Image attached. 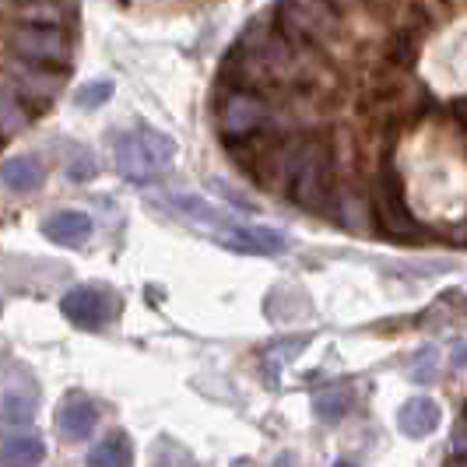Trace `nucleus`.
Here are the masks:
<instances>
[{
  "mask_svg": "<svg viewBox=\"0 0 467 467\" xmlns=\"http://www.w3.org/2000/svg\"><path fill=\"white\" fill-rule=\"evenodd\" d=\"M330 180H334V151L330 140L313 134L299 144L292 169H288V193L292 201L306 211H320L330 197Z\"/></svg>",
  "mask_w": 467,
  "mask_h": 467,
  "instance_id": "nucleus-1",
  "label": "nucleus"
},
{
  "mask_svg": "<svg viewBox=\"0 0 467 467\" xmlns=\"http://www.w3.org/2000/svg\"><path fill=\"white\" fill-rule=\"evenodd\" d=\"M176 159V140L162 130H134L117 140V169L123 180L151 183Z\"/></svg>",
  "mask_w": 467,
  "mask_h": 467,
  "instance_id": "nucleus-2",
  "label": "nucleus"
},
{
  "mask_svg": "<svg viewBox=\"0 0 467 467\" xmlns=\"http://www.w3.org/2000/svg\"><path fill=\"white\" fill-rule=\"evenodd\" d=\"M278 28L292 47H320L337 36V11L330 0H278Z\"/></svg>",
  "mask_w": 467,
  "mask_h": 467,
  "instance_id": "nucleus-3",
  "label": "nucleus"
},
{
  "mask_svg": "<svg viewBox=\"0 0 467 467\" xmlns=\"http://www.w3.org/2000/svg\"><path fill=\"white\" fill-rule=\"evenodd\" d=\"M239 53L254 70L267 74V78H292L296 70V57H292V43L281 36V28L271 25H250V32L239 39Z\"/></svg>",
  "mask_w": 467,
  "mask_h": 467,
  "instance_id": "nucleus-4",
  "label": "nucleus"
},
{
  "mask_svg": "<svg viewBox=\"0 0 467 467\" xmlns=\"http://www.w3.org/2000/svg\"><path fill=\"white\" fill-rule=\"evenodd\" d=\"M11 49L39 67H64L70 60L67 36L57 25H22L11 32Z\"/></svg>",
  "mask_w": 467,
  "mask_h": 467,
  "instance_id": "nucleus-5",
  "label": "nucleus"
},
{
  "mask_svg": "<svg viewBox=\"0 0 467 467\" xmlns=\"http://www.w3.org/2000/svg\"><path fill=\"white\" fill-rule=\"evenodd\" d=\"M373 197H376V222H379V229L387 235H394V239H415V235L421 233L390 165H383V172H379V180H376Z\"/></svg>",
  "mask_w": 467,
  "mask_h": 467,
  "instance_id": "nucleus-6",
  "label": "nucleus"
},
{
  "mask_svg": "<svg viewBox=\"0 0 467 467\" xmlns=\"http://www.w3.org/2000/svg\"><path fill=\"white\" fill-rule=\"evenodd\" d=\"M39 408V383L18 362L0 366V419L4 421H32Z\"/></svg>",
  "mask_w": 467,
  "mask_h": 467,
  "instance_id": "nucleus-7",
  "label": "nucleus"
},
{
  "mask_svg": "<svg viewBox=\"0 0 467 467\" xmlns=\"http://www.w3.org/2000/svg\"><path fill=\"white\" fill-rule=\"evenodd\" d=\"M218 123H222V134L229 140L250 138V134H257L260 127L267 123V106H264L260 95L246 92V88H235V92L225 95Z\"/></svg>",
  "mask_w": 467,
  "mask_h": 467,
  "instance_id": "nucleus-8",
  "label": "nucleus"
},
{
  "mask_svg": "<svg viewBox=\"0 0 467 467\" xmlns=\"http://www.w3.org/2000/svg\"><path fill=\"white\" fill-rule=\"evenodd\" d=\"M60 309H64V317H67L70 324H78V327H102L109 317H113V296L106 292V288H99V285H78V288H70L67 296L60 299Z\"/></svg>",
  "mask_w": 467,
  "mask_h": 467,
  "instance_id": "nucleus-9",
  "label": "nucleus"
},
{
  "mask_svg": "<svg viewBox=\"0 0 467 467\" xmlns=\"http://www.w3.org/2000/svg\"><path fill=\"white\" fill-rule=\"evenodd\" d=\"M218 243L235 250V254H254V257H278V254H285V246H288L281 233L254 229V225H233V222L218 233Z\"/></svg>",
  "mask_w": 467,
  "mask_h": 467,
  "instance_id": "nucleus-10",
  "label": "nucleus"
},
{
  "mask_svg": "<svg viewBox=\"0 0 467 467\" xmlns=\"http://www.w3.org/2000/svg\"><path fill=\"white\" fill-rule=\"evenodd\" d=\"M95 421H99V408H95V400H88L85 394H74L60 404V411H57V429L67 436V440H88L95 432Z\"/></svg>",
  "mask_w": 467,
  "mask_h": 467,
  "instance_id": "nucleus-11",
  "label": "nucleus"
},
{
  "mask_svg": "<svg viewBox=\"0 0 467 467\" xmlns=\"http://www.w3.org/2000/svg\"><path fill=\"white\" fill-rule=\"evenodd\" d=\"M43 233L60 246H81L92 235V218L85 211H57L43 222Z\"/></svg>",
  "mask_w": 467,
  "mask_h": 467,
  "instance_id": "nucleus-12",
  "label": "nucleus"
},
{
  "mask_svg": "<svg viewBox=\"0 0 467 467\" xmlns=\"http://www.w3.org/2000/svg\"><path fill=\"white\" fill-rule=\"evenodd\" d=\"M398 425L404 436L421 440V436L436 432V425H440V404H436L432 398H411L404 408H400Z\"/></svg>",
  "mask_w": 467,
  "mask_h": 467,
  "instance_id": "nucleus-13",
  "label": "nucleus"
},
{
  "mask_svg": "<svg viewBox=\"0 0 467 467\" xmlns=\"http://www.w3.org/2000/svg\"><path fill=\"white\" fill-rule=\"evenodd\" d=\"M43 457H47V446L32 432H18V436L0 440V464L4 467H39Z\"/></svg>",
  "mask_w": 467,
  "mask_h": 467,
  "instance_id": "nucleus-14",
  "label": "nucleus"
},
{
  "mask_svg": "<svg viewBox=\"0 0 467 467\" xmlns=\"http://www.w3.org/2000/svg\"><path fill=\"white\" fill-rule=\"evenodd\" d=\"M351 400H355V394H351L348 383H327L324 390L313 394V411H317V419L320 421L337 425V421L351 411Z\"/></svg>",
  "mask_w": 467,
  "mask_h": 467,
  "instance_id": "nucleus-15",
  "label": "nucleus"
},
{
  "mask_svg": "<svg viewBox=\"0 0 467 467\" xmlns=\"http://www.w3.org/2000/svg\"><path fill=\"white\" fill-rule=\"evenodd\" d=\"M43 176H47V169H43L39 159H32V155H18V159H7V162L0 165V183H7V187L18 190V193L36 190L43 183Z\"/></svg>",
  "mask_w": 467,
  "mask_h": 467,
  "instance_id": "nucleus-16",
  "label": "nucleus"
},
{
  "mask_svg": "<svg viewBox=\"0 0 467 467\" xmlns=\"http://www.w3.org/2000/svg\"><path fill=\"white\" fill-rule=\"evenodd\" d=\"M134 464V446L127 432H109L102 443L92 446L85 467H130Z\"/></svg>",
  "mask_w": 467,
  "mask_h": 467,
  "instance_id": "nucleus-17",
  "label": "nucleus"
},
{
  "mask_svg": "<svg viewBox=\"0 0 467 467\" xmlns=\"http://www.w3.org/2000/svg\"><path fill=\"white\" fill-rule=\"evenodd\" d=\"M109 99H113V81H88V85H81L78 95H74V102L81 109H95V106H102Z\"/></svg>",
  "mask_w": 467,
  "mask_h": 467,
  "instance_id": "nucleus-18",
  "label": "nucleus"
},
{
  "mask_svg": "<svg viewBox=\"0 0 467 467\" xmlns=\"http://www.w3.org/2000/svg\"><path fill=\"white\" fill-rule=\"evenodd\" d=\"M67 176H74V180H88V176H95V159L85 151V148H78V159L70 155Z\"/></svg>",
  "mask_w": 467,
  "mask_h": 467,
  "instance_id": "nucleus-19",
  "label": "nucleus"
},
{
  "mask_svg": "<svg viewBox=\"0 0 467 467\" xmlns=\"http://www.w3.org/2000/svg\"><path fill=\"white\" fill-rule=\"evenodd\" d=\"M436 351L432 348H425V351H419V358H415V366H411V376L415 379H421V383H429L432 376H436Z\"/></svg>",
  "mask_w": 467,
  "mask_h": 467,
  "instance_id": "nucleus-20",
  "label": "nucleus"
},
{
  "mask_svg": "<svg viewBox=\"0 0 467 467\" xmlns=\"http://www.w3.org/2000/svg\"><path fill=\"white\" fill-rule=\"evenodd\" d=\"M355 4H362V0H330L334 11H345V7H355Z\"/></svg>",
  "mask_w": 467,
  "mask_h": 467,
  "instance_id": "nucleus-21",
  "label": "nucleus"
},
{
  "mask_svg": "<svg viewBox=\"0 0 467 467\" xmlns=\"http://www.w3.org/2000/svg\"><path fill=\"white\" fill-rule=\"evenodd\" d=\"M453 362L464 369V366H467V345H461V348H457V358H453Z\"/></svg>",
  "mask_w": 467,
  "mask_h": 467,
  "instance_id": "nucleus-22",
  "label": "nucleus"
},
{
  "mask_svg": "<svg viewBox=\"0 0 467 467\" xmlns=\"http://www.w3.org/2000/svg\"><path fill=\"white\" fill-rule=\"evenodd\" d=\"M446 467H467V457H457V461H450Z\"/></svg>",
  "mask_w": 467,
  "mask_h": 467,
  "instance_id": "nucleus-23",
  "label": "nucleus"
},
{
  "mask_svg": "<svg viewBox=\"0 0 467 467\" xmlns=\"http://www.w3.org/2000/svg\"><path fill=\"white\" fill-rule=\"evenodd\" d=\"M334 467H351V464H348V461H337V464H334Z\"/></svg>",
  "mask_w": 467,
  "mask_h": 467,
  "instance_id": "nucleus-24",
  "label": "nucleus"
}]
</instances>
